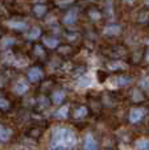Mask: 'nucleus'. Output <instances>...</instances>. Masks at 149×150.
Listing matches in <instances>:
<instances>
[{
	"label": "nucleus",
	"mask_w": 149,
	"mask_h": 150,
	"mask_svg": "<svg viewBox=\"0 0 149 150\" xmlns=\"http://www.w3.org/2000/svg\"><path fill=\"white\" fill-rule=\"evenodd\" d=\"M140 86H141L143 90L149 91V76H143L140 80Z\"/></svg>",
	"instance_id": "17"
},
{
	"label": "nucleus",
	"mask_w": 149,
	"mask_h": 150,
	"mask_svg": "<svg viewBox=\"0 0 149 150\" xmlns=\"http://www.w3.org/2000/svg\"><path fill=\"white\" fill-rule=\"evenodd\" d=\"M104 33L107 36H115V34L120 33V26L119 25H110L104 29Z\"/></svg>",
	"instance_id": "10"
},
{
	"label": "nucleus",
	"mask_w": 149,
	"mask_h": 150,
	"mask_svg": "<svg viewBox=\"0 0 149 150\" xmlns=\"http://www.w3.org/2000/svg\"><path fill=\"white\" fill-rule=\"evenodd\" d=\"M145 58H147V61H148V62H149V50H148V52H147V55H145Z\"/></svg>",
	"instance_id": "25"
},
{
	"label": "nucleus",
	"mask_w": 149,
	"mask_h": 150,
	"mask_svg": "<svg viewBox=\"0 0 149 150\" xmlns=\"http://www.w3.org/2000/svg\"><path fill=\"white\" fill-rule=\"evenodd\" d=\"M65 92L63 91H54L52 95V100L54 104H61L63 101V99H65Z\"/></svg>",
	"instance_id": "7"
},
{
	"label": "nucleus",
	"mask_w": 149,
	"mask_h": 150,
	"mask_svg": "<svg viewBox=\"0 0 149 150\" xmlns=\"http://www.w3.org/2000/svg\"><path fill=\"white\" fill-rule=\"evenodd\" d=\"M8 101L5 100V99H3V98H0V108H8Z\"/></svg>",
	"instance_id": "23"
},
{
	"label": "nucleus",
	"mask_w": 149,
	"mask_h": 150,
	"mask_svg": "<svg viewBox=\"0 0 149 150\" xmlns=\"http://www.w3.org/2000/svg\"><path fill=\"white\" fill-rule=\"evenodd\" d=\"M55 116H57L58 119H66V117L69 116V105H63V107H61V108L57 111Z\"/></svg>",
	"instance_id": "11"
},
{
	"label": "nucleus",
	"mask_w": 149,
	"mask_h": 150,
	"mask_svg": "<svg viewBox=\"0 0 149 150\" xmlns=\"http://www.w3.org/2000/svg\"><path fill=\"white\" fill-rule=\"evenodd\" d=\"M145 150H148V149H145Z\"/></svg>",
	"instance_id": "28"
},
{
	"label": "nucleus",
	"mask_w": 149,
	"mask_h": 150,
	"mask_svg": "<svg viewBox=\"0 0 149 150\" xmlns=\"http://www.w3.org/2000/svg\"><path fill=\"white\" fill-rule=\"evenodd\" d=\"M46 12V7H45V5H36V7H34V13H36L37 16H42L44 15V13Z\"/></svg>",
	"instance_id": "18"
},
{
	"label": "nucleus",
	"mask_w": 149,
	"mask_h": 150,
	"mask_svg": "<svg viewBox=\"0 0 149 150\" xmlns=\"http://www.w3.org/2000/svg\"><path fill=\"white\" fill-rule=\"evenodd\" d=\"M77 144L75 133L69 128H55L49 141V148L52 150H65L74 148Z\"/></svg>",
	"instance_id": "1"
},
{
	"label": "nucleus",
	"mask_w": 149,
	"mask_h": 150,
	"mask_svg": "<svg viewBox=\"0 0 149 150\" xmlns=\"http://www.w3.org/2000/svg\"><path fill=\"white\" fill-rule=\"evenodd\" d=\"M126 1H128V3H131V1H132V0H126Z\"/></svg>",
	"instance_id": "27"
},
{
	"label": "nucleus",
	"mask_w": 149,
	"mask_h": 150,
	"mask_svg": "<svg viewBox=\"0 0 149 150\" xmlns=\"http://www.w3.org/2000/svg\"><path fill=\"white\" fill-rule=\"evenodd\" d=\"M143 99H144V96H143L141 91H135L133 92V100L135 101H141Z\"/></svg>",
	"instance_id": "19"
},
{
	"label": "nucleus",
	"mask_w": 149,
	"mask_h": 150,
	"mask_svg": "<svg viewBox=\"0 0 149 150\" xmlns=\"http://www.w3.org/2000/svg\"><path fill=\"white\" fill-rule=\"evenodd\" d=\"M1 44H3V46H8V45L15 44V40L11 38V37H7V38H4V40L1 41Z\"/></svg>",
	"instance_id": "21"
},
{
	"label": "nucleus",
	"mask_w": 149,
	"mask_h": 150,
	"mask_svg": "<svg viewBox=\"0 0 149 150\" xmlns=\"http://www.w3.org/2000/svg\"><path fill=\"white\" fill-rule=\"evenodd\" d=\"M83 149L84 150H96L98 149V142L94 138L91 133H87L86 137L83 140Z\"/></svg>",
	"instance_id": "3"
},
{
	"label": "nucleus",
	"mask_w": 149,
	"mask_h": 150,
	"mask_svg": "<svg viewBox=\"0 0 149 150\" xmlns=\"http://www.w3.org/2000/svg\"><path fill=\"white\" fill-rule=\"evenodd\" d=\"M137 146H139L140 149H148V148H149V141H148V140H141V141H139Z\"/></svg>",
	"instance_id": "20"
},
{
	"label": "nucleus",
	"mask_w": 149,
	"mask_h": 150,
	"mask_svg": "<svg viewBox=\"0 0 149 150\" xmlns=\"http://www.w3.org/2000/svg\"><path fill=\"white\" fill-rule=\"evenodd\" d=\"M7 25L12 29H17V30H23L26 28V24L24 21H8Z\"/></svg>",
	"instance_id": "9"
},
{
	"label": "nucleus",
	"mask_w": 149,
	"mask_h": 150,
	"mask_svg": "<svg viewBox=\"0 0 149 150\" xmlns=\"http://www.w3.org/2000/svg\"><path fill=\"white\" fill-rule=\"evenodd\" d=\"M40 36H41V29L36 26V28H33L31 32H29L28 38H29V40H36V38H38Z\"/></svg>",
	"instance_id": "14"
},
{
	"label": "nucleus",
	"mask_w": 149,
	"mask_h": 150,
	"mask_svg": "<svg viewBox=\"0 0 149 150\" xmlns=\"http://www.w3.org/2000/svg\"><path fill=\"white\" fill-rule=\"evenodd\" d=\"M131 82H132V78L127 76V75H123V76L118 78V84L119 86H128V84H131Z\"/></svg>",
	"instance_id": "13"
},
{
	"label": "nucleus",
	"mask_w": 149,
	"mask_h": 150,
	"mask_svg": "<svg viewBox=\"0 0 149 150\" xmlns=\"http://www.w3.org/2000/svg\"><path fill=\"white\" fill-rule=\"evenodd\" d=\"M145 5H148L149 7V0H145Z\"/></svg>",
	"instance_id": "26"
},
{
	"label": "nucleus",
	"mask_w": 149,
	"mask_h": 150,
	"mask_svg": "<svg viewBox=\"0 0 149 150\" xmlns=\"http://www.w3.org/2000/svg\"><path fill=\"white\" fill-rule=\"evenodd\" d=\"M11 129L8 128H4L3 125H0V142H5V141L9 140L11 137Z\"/></svg>",
	"instance_id": "8"
},
{
	"label": "nucleus",
	"mask_w": 149,
	"mask_h": 150,
	"mask_svg": "<svg viewBox=\"0 0 149 150\" xmlns=\"http://www.w3.org/2000/svg\"><path fill=\"white\" fill-rule=\"evenodd\" d=\"M78 86H79V87H82V88L91 86V78H90L89 75H84V76H82L81 79L78 80Z\"/></svg>",
	"instance_id": "12"
},
{
	"label": "nucleus",
	"mask_w": 149,
	"mask_h": 150,
	"mask_svg": "<svg viewBox=\"0 0 149 150\" xmlns=\"http://www.w3.org/2000/svg\"><path fill=\"white\" fill-rule=\"evenodd\" d=\"M77 17H78V11L71 9L65 15V17H63V23H65L66 25H71V24H74L77 21Z\"/></svg>",
	"instance_id": "4"
},
{
	"label": "nucleus",
	"mask_w": 149,
	"mask_h": 150,
	"mask_svg": "<svg viewBox=\"0 0 149 150\" xmlns=\"http://www.w3.org/2000/svg\"><path fill=\"white\" fill-rule=\"evenodd\" d=\"M34 53H36V54H38V55H44V50H42L41 46H36V47H34Z\"/></svg>",
	"instance_id": "24"
},
{
	"label": "nucleus",
	"mask_w": 149,
	"mask_h": 150,
	"mask_svg": "<svg viewBox=\"0 0 149 150\" xmlns=\"http://www.w3.org/2000/svg\"><path fill=\"white\" fill-rule=\"evenodd\" d=\"M90 16H91V18H94V20H98V18L100 17V13L96 12V11H91V12H90Z\"/></svg>",
	"instance_id": "22"
},
{
	"label": "nucleus",
	"mask_w": 149,
	"mask_h": 150,
	"mask_svg": "<svg viewBox=\"0 0 149 150\" xmlns=\"http://www.w3.org/2000/svg\"><path fill=\"white\" fill-rule=\"evenodd\" d=\"M15 92L17 93V95H24V93L28 91V83L25 82L24 79H20V80H17V83L15 84Z\"/></svg>",
	"instance_id": "5"
},
{
	"label": "nucleus",
	"mask_w": 149,
	"mask_h": 150,
	"mask_svg": "<svg viewBox=\"0 0 149 150\" xmlns=\"http://www.w3.org/2000/svg\"><path fill=\"white\" fill-rule=\"evenodd\" d=\"M145 113H147V111L144 108H132L129 112V121L132 124H136L145 116Z\"/></svg>",
	"instance_id": "2"
},
{
	"label": "nucleus",
	"mask_w": 149,
	"mask_h": 150,
	"mask_svg": "<svg viewBox=\"0 0 149 150\" xmlns=\"http://www.w3.org/2000/svg\"><path fill=\"white\" fill-rule=\"evenodd\" d=\"M44 44L46 45L48 47L53 49V47H55L58 45V40L57 38H44Z\"/></svg>",
	"instance_id": "15"
},
{
	"label": "nucleus",
	"mask_w": 149,
	"mask_h": 150,
	"mask_svg": "<svg viewBox=\"0 0 149 150\" xmlns=\"http://www.w3.org/2000/svg\"><path fill=\"white\" fill-rule=\"evenodd\" d=\"M28 78L31 82H37L42 78V71L40 70L38 67H33L28 71Z\"/></svg>",
	"instance_id": "6"
},
{
	"label": "nucleus",
	"mask_w": 149,
	"mask_h": 150,
	"mask_svg": "<svg viewBox=\"0 0 149 150\" xmlns=\"http://www.w3.org/2000/svg\"><path fill=\"white\" fill-rule=\"evenodd\" d=\"M86 115H87V108H86V107H81V108H78L75 111L74 116H75L77 119H81V117H84Z\"/></svg>",
	"instance_id": "16"
}]
</instances>
